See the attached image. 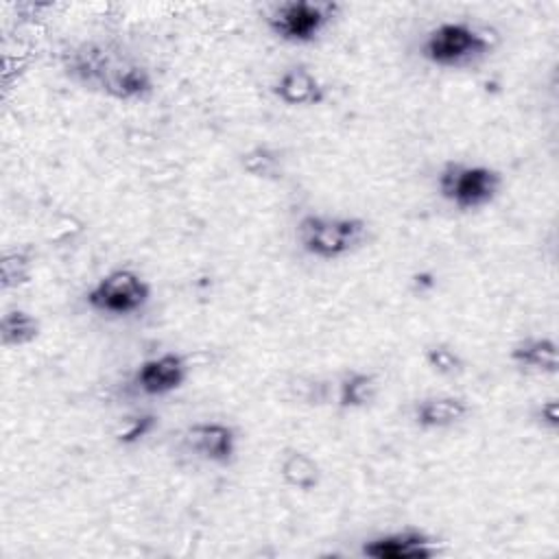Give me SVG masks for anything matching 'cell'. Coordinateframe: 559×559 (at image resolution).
<instances>
[{
	"instance_id": "1",
	"label": "cell",
	"mask_w": 559,
	"mask_h": 559,
	"mask_svg": "<svg viewBox=\"0 0 559 559\" xmlns=\"http://www.w3.org/2000/svg\"><path fill=\"white\" fill-rule=\"evenodd\" d=\"M68 72L76 83L118 103H144L155 90L153 74L142 61L98 44H83L72 50Z\"/></svg>"
},
{
	"instance_id": "2",
	"label": "cell",
	"mask_w": 559,
	"mask_h": 559,
	"mask_svg": "<svg viewBox=\"0 0 559 559\" xmlns=\"http://www.w3.org/2000/svg\"><path fill=\"white\" fill-rule=\"evenodd\" d=\"M493 46V35L487 28L467 20H445L424 35L419 55L430 66L461 70L489 57Z\"/></svg>"
},
{
	"instance_id": "3",
	"label": "cell",
	"mask_w": 559,
	"mask_h": 559,
	"mask_svg": "<svg viewBox=\"0 0 559 559\" xmlns=\"http://www.w3.org/2000/svg\"><path fill=\"white\" fill-rule=\"evenodd\" d=\"M295 238L301 251L317 260H343L367 245L369 225L347 214H306L295 227Z\"/></svg>"
},
{
	"instance_id": "4",
	"label": "cell",
	"mask_w": 559,
	"mask_h": 559,
	"mask_svg": "<svg viewBox=\"0 0 559 559\" xmlns=\"http://www.w3.org/2000/svg\"><path fill=\"white\" fill-rule=\"evenodd\" d=\"M502 190V175L487 164L445 162L437 175V192L456 210H483Z\"/></svg>"
},
{
	"instance_id": "5",
	"label": "cell",
	"mask_w": 559,
	"mask_h": 559,
	"mask_svg": "<svg viewBox=\"0 0 559 559\" xmlns=\"http://www.w3.org/2000/svg\"><path fill=\"white\" fill-rule=\"evenodd\" d=\"M338 4L328 0H286L266 11V28L286 44H312L338 15Z\"/></svg>"
},
{
	"instance_id": "6",
	"label": "cell",
	"mask_w": 559,
	"mask_h": 559,
	"mask_svg": "<svg viewBox=\"0 0 559 559\" xmlns=\"http://www.w3.org/2000/svg\"><path fill=\"white\" fill-rule=\"evenodd\" d=\"M151 301V284L133 269H111L90 286L85 304L107 317H129Z\"/></svg>"
},
{
	"instance_id": "7",
	"label": "cell",
	"mask_w": 559,
	"mask_h": 559,
	"mask_svg": "<svg viewBox=\"0 0 559 559\" xmlns=\"http://www.w3.org/2000/svg\"><path fill=\"white\" fill-rule=\"evenodd\" d=\"M188 376H190V367L186 356H181L179 352H162L138 365L133 373V384L140 393L159 397L181 389Z\"/></svg>"
},
{
	"instance_id": "8",
	"label": "cell",
	"mask_w": 559,
	"mask_h": 559,
	"mask_svg": "<svg viewBox=\"0 0 559 559\" xmlns=\"http://www.w3.org/2000/svg\"><path fill=\"white\" fill-rule=\"evenodd\" d=\"M186 448L212 463V465H229L238 454V435L225 421H194L183 432Z\"/></svg>"
},
{
	"instance_id": "9",
	"label": "cell",
	"mask_w": 559,
	"mask_h": 559,
	"mask_svg": "<svg viewBox=\"0 0 559 559\" xmlns=\"http://www.w3.org/2000/svg\"><path fill=\"white\" fill-rule=\"evenodd\" d=\"M360 552L369 559H432L439 555V544L424 531L402 528L365 542Z\"/></svg>"
},
{
	"instance_id": "10",
	"label": "cell",
	"mask_w": 559,
	"mask_h": 559,
	"mask_svg": "<svg viewBox=\"0 0 559 559\" xmlns=\"http://www.w3.org/2000/svg\"><path fill=\"white\" fill-rule=\"evenodd\" d=\"M273 96L288 107H312L325 100V87L306 66H293L280 72L271 85Z\"/></svg>"
},
{
	"instance_id": "11",
	"label": "cell",
	"mask_w": 559,
	"mask_h": 559,
	"mask_svg": "<svg viewBox=\"0 0 559 559\" xmlns=\"http://www.w3.org/2000/svg\"><path fill=\"white\" fill-rule=\"evenodd\" d=\"M509 360L526 376H555L557 360V343L550 336L528 334L511 345Z\"/></svg>"
},
{
	"instance_id": "12",
	"label": "cell",
	"mask_w": 559,
	"mask_h": 559,
	"mask_svg": "<svg viewBox=\"0 0 559 559\" xmlns=\"http://www.w3.org/2000/svg\"><path fill=\"white\" fill-rule=\"evenodd\" d=\"M469 406L459 395H428L415 402L413 419L424 430H443L461 424Z\"/></svg>"
},
{
	"instance_id": "13",
	"label": "cell",
	"mask_w": 559,
	"mask_h": 559,
	"mask_svg": "<svg viewBox=\"0 0 559 559\" xmlns=\"http://www.w3.org/2000/svg\"><path fill=\"white\" fill-rule=\"evenodd\" d=\"M378 391H380V384L373 373L354 369L341 378L336 400H338L341 408L356 411V408L369 406L378 397Z\"/></svg>"
},
{
	"instance_id": "14",
	"label": "cell",
	"mask_w": 559,
	"mask_h": 559,
	"mask_svg": "<svg viewBox=\"0 0 559 559\" xmlns=\"http://www.w3.org/2000/svg\"><path fill=\"white\" fill-rule=\"evenodd\" d=\"M41 332L39 319L22 308L7 310L0 319V338L4 347H26L31 345Z\"/></svg>"
},
{
	"instance_id": "15",
	"label": "cell",
	"mask_w": 559,
	"mask_h": 559,
	"mask_svg": "<svg viewBox=\"0 0 559 559\" xmlns=\"http://www.w3.org/2000/svg\"><path fill=\"white\" fill-rule=\"evenodd\" d=\"M280 474L288 487L299 489V491H310L321 480V469H319L317 461L301 450H288L282 456Z\"/></svg>"
},
{
	"instance_id": "16",
	"label": "cell",
	"mask_w": 559,
	"mask_h": 559,
	"mask_svg": "<svg viewBox=\"0 0 559 559\" xmlns=\"http://www.w3.org/2000/svg\"><path fill=\"white\" fill-rule=\"evenodd\" d=\"M0 273H2V286L4 288H15V286H22L31 280L33 262L24 251H11V253H4L2 264H0Z\"/></svg>"
},
{
	"instance_id": "17",
	"label": "cell",
	"mask_w": 559,
	"mask_h": 559,
	"mask_svg": "<svg viewBox=\"0 0 559 559\" xmlns=\"http://www.w3.org/2000/svg\"><path fill=\"white\" fill-rule=\"evenodd\" d=\"M242 166L247 173L253 177H277L280 173V157L266 148V146H255L247 155H242Z\"/></svg>"
},
{
	"instance_id": "18",
	"label": "cell",
	"mask_w": 559,
	"mask_h": 559,
	"mask_svg": "<svg viewBox=\"0 0 559 559\" xmlns=\"http://www.w3.org/2000/svg\"><path fill=\"white\" fill-rule=\"evenodd\" d=\"M426 362L437 371V373H443V376H454L463 369V360L459 358V354L445 345H430L426 349Z\"/></svg>"
},
{
	"instance_id": "19",
	"label": "cell",
	"mask_w": 559,
	"mask_h": 559,
	"mask_svg": "<svg viewBox=\"0 0 559 559\" xmlns=\"http://www.w3.org/2000/svg\"><path fill=\"white\" fill-rule=\"evenodd\" d=\"M533 417L539 421V426H542L544 430L555 432L557 426H559V406H557V400H555V397L544 400V402L537 406V411H535Z\"/></svg>"
}]
</instances>
